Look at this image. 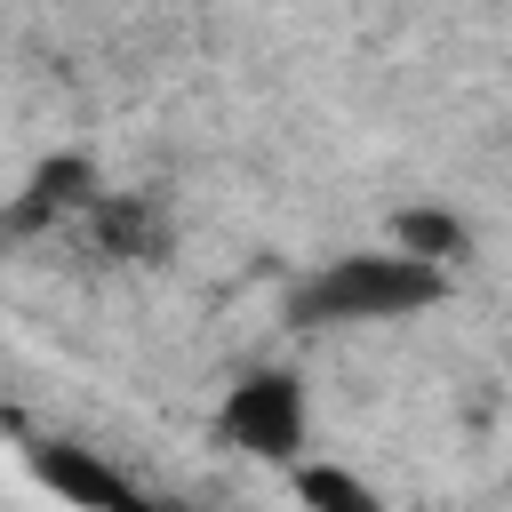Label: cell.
<instances>
[{
  "label": "cell",
  "mask_w": 512,
  "mask_h": 512,
  "mask_svg": "<svg viewBox=\"0 0 512 512\" xmlns=\"http://www.w3.org/2000/svg\"><path fill=\"white\" fill-rule=\"evenodd\" d=\"M448 296V272L424 264V256H400V248H360V256H336L304 280L296 296V320H408L424 304Z\"/></svg>",
  "instance_id": "cell-1"
},
{
  "label": "cell",
  "mask_w": 512,
  "mask_h": 512,
  "mask_svg": "<svg viewBox=\"0 0 512 512\" xmlns=\"http://www.w3.org/2000/svg\"><path fill=\"white\" fill-rule=\"evenodd\" d=\"M216 424H224L232 448H248L264 464H296L304 456V384L280 376V368H256V376H240L224 392V416Z\"/></svg>",
  "instance_id": "cell-2"
},
{
  "label": "cell",
  "mask_w": 512,
  "mask_h": 512,
  "mask_svg": "<svg viewBox=\"0 0 512 512\" xmlns=\"http://www.w3.org/2000/svg\"><path fill=\"white\" fill-rule=\"evenodd\" d=\"M32 472H40L72 512H144V496H136L96 448H64V440H48V448H32Z\"/></svg>",
  "instance_id": "cell-3"
},
{
  "label": "cell",
  "mask_w": 512,
  "mask_h": 512,
  "mask_svg": "<svg viewBox=\"0 0 512 512\" xmlns=\"http://www.w3.org/2000/svg\"><path fill=\"white\" fill-rule=\"evenodd\" d=\"M88 200H96L88 160H48V168L32 176V192L16 200V216H8V224H56V216H80Z\"/></svg>",
  "instance_id": "cell-4"
},
{
  "label": "cell",
  "mask_w": 512,
  "mask_h": 512,
  "mask_svg": "<svg viewBox=\"0 0 512 512\" xmlns=\"http://www.w3.org/2000/svg\"><path fill=\"white\" fill-rule=\"evenodd\" d=\"M392 248L448 272V264L472 248V232H464V216H448V208H400V216H392Z\"/></svg>",
  "instance_id": "cell-5"
},
{
  "label": "cell",
  "mask_w": 512,
  "mask_h": 512,
  "mask_svg": "<svg viewBox=\"0 0 512 512\" xmlns=\"http://www.w3.org/2000/svg\"><path fill=\"white\" fill-rule=\"evenodd\" d=\"M88 216H96V240H104L112 256H144V248H160L152 208H144V200H128V192H96V200H88Z\"/></svg>",
  "instance_id": "cell-6"
},
{
  "label": "cell",
  "mask_w": 512,
  "mask_h": 512,
  "mask_svg": "<svg viewBox=\"0 0 512 512\" xmlns=\"http://www.w3.org/2000/svg\"><path fill=\"white\" fill-rule=\"evenodd\" d=\"M296 496H304L312 512H384L376 488H368L360 472H344V464H304V472H296Z\"/></svg>",
  "instance_id": "cell-7"
}]
</instances>
